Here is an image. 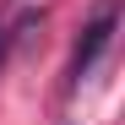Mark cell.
<instances>
[{
	"label": "cell",
	"instance_id": "cell-1",
	"mask_svg": "<svg viewBox=\"0 0 125 125\" xmlns=\"http://www.w3.org/2000/svg\"><path fill=\"white\" fill-rule=\"evenodd\" d=\"M114 33H120V0H98V6H93V16L82 22L76 49H71V82H87V76L98 71V60L109 54Z\"/></svg>",
	"mask_w": 125,
	"mask_h": 125
},
{
	"label": "cell",
	"instance_id": "cell-2",
	"mask_svg": "<svg viewBox=\"0 0 125 125\" xmlns=\"http://www.w3.org/2000/svg\"><path fill=\"white\" fill-rule=\"evenodd\" d=\"M6 44H11V33H6V22H0V65H6Z\"/></svg>",
	"mask_w": 125,
	"mask_h": 125
}]
</instances>
